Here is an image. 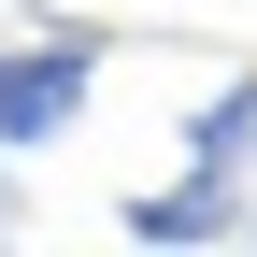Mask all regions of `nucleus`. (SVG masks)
Listing matches in <instances>:
<instances>
[{
  "label": "nucleus",
  "instance_id": "nucleus-1",
  "mask_svg": "<svg viewBox=\"0 0 257 257\" xmlns=\"http://www.w3.org/2000/svg\"><path fill=\"white\" fill-rule=\"evenodd\" d=\"M86 100H100V29H43L29 57H0V157H43Z\"/></svg>",
  "mask_w": 257,
  "mask_h": 257
},
{
  "label": "nucleus",
  "instance_id": "nucleus-2",
  "mask_svg": "<svg viewBox=\"0 0 257 257\" xmlns=\"http://www.w3.org/2000/svg\"><path fill=\"white\" fill-rule=\"evenodd\" d=\"M128 243H257V200H243V172H200L186 157L172 186H143V200L114 214Z\"/></svg>",
  "mask_w": 257,
  "mask_h": 257
},
{
  "label": "nucleus",
  "instance_id": "nucleus-3",
  "mask_svg": "<svg viewBox=\"0 0 257 257\" xmlns=\"http://www.w3.org/2000/svg\"><path fill=\"white\" fill-rule=\"evenodd\" d=\"M186 157H200V172H257V72H229L200 114H186Z\"/></svg>",
  "mask_w": 257,
  "mask_h": 257
},
{
  "label": "nucleus",
  "instance_id": "nucleus-4",
  "mask_svg": "<svg viewBox=\"0 0 257 257\" xmlns=\"http://www.w3.org/2000/svg\"><path fill=\"white\" fill-rule=\"evenodd\" d=\"M15 229H29V200H15V157H0V243H15Z\"/></svg>",
  "mask_w": 257,
  "mask_h": 257
}]
</instances>
